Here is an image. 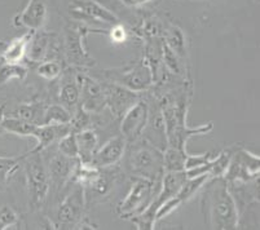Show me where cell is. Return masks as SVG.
<instances>
[{
    "instance_id": "1",
    "label": "cell",
    "mask_w": 260,
    "mask_h": 230,
    "mask_svg": "<svg viewBox=\"0 0 260 230\" xmlns=\"http://www.w3.org/2000/svg\"><path fill=\"white\" fill-rule=\"evenodd\" d=\"M201 211L209 229H237L238 211L223 176L210 177L201 188Z\"/></svg>"
},
{
    "instance_id": "2",
    "label": "cell",
    "mask_w": 260,
    "mask_h": 230,
    "mask_svg": "<svg viewBox=\"0 0 260 230\" xmlns=\"http://www.w3.org/2000/svg\"><path fill=\"white\" fill-rule=\"evenodd\" d=\"M188 92L186 89L180 93H167L159 103L165 127H166L167 146L186 149L189 139L197 135H207L214 129V123L209 122L198 127L186 125V111H188Z\"/></svg>"
},
{
    "instance_id": "3",
    "label": "cell",
    "mask_w": 260,
    "mask_h": 230,
    "mask_svg": "<svg viewBox=\"0 0 260 230\" xmlns=\"http://www.w3.org/2000/svg\"><path fill=\"white\" fill-rule=\"evenodd\" d=\"M127 168L135 177H143L150 181L160 182L163 168V151L149 144L143 137L127 144Z\"/></svg>"
},
{
    "instance_id": "4",
    "label": "cell",
    "mask_w": 260,
    "mask_h": 230,
    "mask_svg": "<svg viewBox=\"0 0 260 230\" xmlns=\"http://www.w3.org/2000/svg\"><path fill=\"white\" fill-rule=\"evenodd\" d=\"M22 163L25 166L29 205L31 210H40L48 199L49 189H51V181H49L46 160H44L42 153L29 151V153H26Z\"/></svg>"
},
{
    "instance_id": "5",
    "label": "cell",
    "mask_w": 260,
    "mask_h": 230,
    "mask_svg": "<svg viewBox=\"0 0 260 230\" xmlns=\"http://www.w3.org/2000/svg\"><path fill=\"white\" fill-rule=\"evenodd\" d=\"M159 185L160 182L155 184L143 177H135L129 186L128 193L118 203V216L120 219L131 220L132 217H136L143 213L154 198L155 193L159 189Z\"/></svg>"
},
{
    "instance_id": "6",
    "label": "cell",
    "mask_w": 260,
    "mask_h": 230,
    "mask_svg": "<svg viewBox=\"0 0 260 230\" xmlns=\"http://www.w3.org/2000/svg\"><path fill=\"white\" fill-rule=\"evenodd\" d=\"M72 188L58 205L56 211V227L72 229L79 226L84 220V210H86V195L83 186L78 182H70Z\"/></svg>"
},
{
    "instance_id": "7",
    "label": "cell",
    "mask_w": 260,
    "mask_h": 230,
    "mask_svg": "<svg viewBox=\"0 0 260 230\" xmlns=\"http://www.w3.org/2000/svg\"><path fill=\"white\" fill-rule=\"evenodd\" d=\"M260 158L242 146H235L223 177L226 182H245L259 177Z\"/></svg>"
},
{
    "instance_id": "8",
    "label": "cell",
    "mask_w": 260,
    "mask_h": 230,
    "mask_svg": "<svg viewBox=\"0 0 260 230\" xmlns=\"http://www.w3.org/2000/svg\"><path fill=\"white\" fill-rule=\"evenodd\" d=\"M88 28L83 26H68L63 35V52L68 62L72 65L91 68L94 60L86 48V37Z\"/></svg>"
},
{
    "instance_id": "9",
    "label": "cell",
    "mask_w": 260,
    "mask_h": 230,
    "mask_svg": "<svg viewBox=\"0 0 260 230\" xmlns=\"http://www.w3.org/2000/svg\"><path fill=\"white\" fill-rule=\"evenodd\" d=\"M78 163H79L78 158H69L58 153L57 150L54 151L53 155L46 162L49 181H51L49 193L53 191L56 195H58L62 189L72 182Z\"/></svg>"
},
{
    "instance_id": "10",
    "label": "cell",
    "mask_w": 260,
    "mask_h": 230,
    "mask_svg": "<svg viewBox=\"0 0 260 230\" xmlns=\"http://www.w3.org/2000/svg\"><path fill=\"white\" fill-rule=\"evenodd\" d=\"M69 13L78 21H93L110 26L119 23V18L96 0H73L69 4Z\"/></svg>"
},
{
    "instance_id": "11",
    "label": "cell",
    "mask_w": 260,
    "mask_h": 230,
    "mask_svg": "<svg viewBox=\"0 0 260 230\" xmlns=\"http://www.w3.org/2000/svg\"><path fill=\"white\" fill-rule=\"evenodd\" d=\"M114 83L119 84L129 91L141 92L146 91L154 83L152 69L146 61L136 62L128 68L123 69L122 73L114 74Z\"/></svg>"
},
{
    "instance_id": "12",
    "label": "cell",
    "mask_w": 260,
    "mask_h": 230,
    "mask_svg": "<svg viewBox=\"0 0 260 230\" xmlns=\"http://www.w3.org/2000/svg\"><path fill=\"white\" fill-rule=\"evenodd\" d=\"M149 117V105L140 98L120 118V135L127 144L140 139Z\"/></svg>"
},
{
    "instance_id": "13",
    "label": "cell",
    "mask_w": 260,
    "mask_h": 230,
    "mask_svg": "<svg viewBox=\"0 0 260 230\" xmlns=\"http://www.w3.org/2000/svg\"><path fill=\"white\" fill-rule=\"evenodd\" d=\"M103 89L105 94V106H108L115 119H120L126 111L141 98L140 93L129 91L115 83H110L105 88L103 87Z\"/></svg>"
},
{
    "instance_id": "14",
    "label": "cell",
    "mask_w": 260,
    "mask_h": 230,
    "mask_svg": "<svg viewBox=\"0 0 260 230\" xmlns=\"http://www.w3.org/2000/svg\"><path fill=\"white\" fill-rule=\"evenodd\" d=\"M209 179V175H201V176L186 179V181L184 182L183 186L180 188V190L177 191L170 201H167V202L157 211V213H155V224H157L158 221H160L162 219H165L167 215L174 212L175 210H177L181 205L188 202L189 199L193 198V196L201 190L203 184H205Z\"/></svg>"
},
{
    "instance_id": "15",
    "label": "cell",
    "mask_w": 260,
    "mask_h": 230,
    "mask_svg": "<svg viewBox=\"0 0 260 230\" xmlns=\"http://www.w3.org/2000/svg\"><path fill=\"white\" fill-rule=\"evenodd\" d=\"M80 101L79 105L89 114H99L105 108V94L103 85L87 75H78Z\"/></svg>"
},
{
    "instance_id": "16",
    "label": "cell",
    "mask_w": 260,
    "mask_h": 230,
    "mask_svg": "<svg viewBox=\"0 0 260 230\" xmlns=\"http://www.w3.org/2000/svg\"><path fill=\"white\" fill-rule=\"evenodd\" d=\"M47 9L46 0H29L25 8L17 13L13 18V25L16 27H23L31 31L42 30L47 21Z\"/></svg>"
},
{
    "instance_id": "17",
    "label": "cell",
    "mask_w": 260,
    "mask_h": 230,
    "mask_svg": "<svg viewBox=\"0 0 260 230\" xmlns=\"http://www.w3.org/2000/svg\"><path fill=\"white\" fill-rule=\"evenodd\" d=\"M126 149L127 142L122 135L112 137L103 146L98 148L92 158L91 166L98 168H110L113 166H117L122 160Z\"/></svg>"
},
{
    "instance_id": "18",
    "label": "cell",
    "mask_w": 260,
    "mask_h": 230,
    "mask_svg": "<svg viewBox=\"0 0 260 230\" xmlns=\"http://www.w3.org/2000/svg\"><path fill=\"white\" fill-rule=\"evenodd\" d=\"M72 131L70 123H49V124H38L32 137L38 141L37 146L32 153H43L44 150L51 148L53 144H57L61 137L65 136Z\"/></svg>"
},
{
    "instance_id": "19",
    "label": "cell",
    "mask_w": 260,
    "mask_h": 230,
    "mask_svg": "<svg viewBox=\"0 0 260 230\" xmlns=\"http://www.w3.org/2000/svg\"><path fill=\"white\" fill-rule=\"evenodd\" d=\"M141 137L159 150L163 151L167 148L166 127H165V120H163L159 104L155 106L154 111H152L149 108L148 122H146L145 128L141 134Z\"/></svg>"
},
{
    "instance_id": "20",
    "label": "cell",
    "mask_w": 260,
    "mask_h": 230,
    "mask_svg": "<svg viewBox=\"0 0 260 230\" xmlns=\"http://www.w3.org/2000/svg\"><path fill=\"white\" fill-rule=\"evenodd\" d=\"M54 37H56L54 34L40 31V30L34 31L27 46L26 57L31 62L40 63L46 61L49 57V53L54 51V42H56L53 40Z\"/></svg>"
},
{
    "instance_id": "21",
    "label": "cell",
    "mask_w": 260,
    "mask_h": 230,
    "mask_svg": "<svg viewBox=\"0 0 260 230\" xmlns=\"http://www.w3.org/2000/svg\"><path fill=\"white\" fill-rule=\"evenodd\" d=\"M78 159L83 165H91L92 158L99 148V136L92 128H84L77 132Z\"/></svg>"
},
{
    "instance_id": "22",
    "label": "cell",
    "mask_w": 260,
    "mask_h": 230,
    "mask_svg": "<svg viewBox=\"0 0 260 230\" xmlns=\"http://www.w3.org/2000/svg\"><path fill=\"white\" fill-rule=\"evenodd\" d=\"M34 31L29 30L21 37L15 38L13 40L8 43V46L4 48L2 52V58L6 63H21L23 58L26 57V51H27V46L31 39Z\"/></svg>"
},
{
    "instance_id": "23",
    "label": "cell",
    "mask_w": 260,
    "mask_h": 230,
    "mask_svg": "<svg viewBox=\"0 0 260 230\" xmlns=\"http://www.w3.org/2000/svg\"><path fill=\"white\" fill-rule=\"evenodd\" d=\"M60 103L63 108H66L70 113H74L75 109L79 106L80 101V91H79V83L75 78L74 80H66L61 85L60 94H58Z\"/></svg>"
},
{
    "instance_id": "24",
    "label": "cell",
    "mask_w": 260,
    "mask_h": 230,
    "mask_svg": "<svg viewBox=\"0 0 260 230\" xmlns=\"http://www.w3.org/2000/svg\"><path fill=\"white\" fill-rule=\"evenodd\" d=\"M38 124L29 122V120L21 119L18 117H4L3 122H2V128L4 132H9L16 136L22 137H32L35 129H37Z\"/></svg>"
},
{
    "instance_id": "25",
    "label": "cell",
    "mask_w": 260,
    "mask_h": 230,
    "mask_svg": "<svg viewBox=\"0 0 260 230\" xmlns=\"http://www.w3.org/2000/svg\"><path fill=\"white\" fill-rule=\"evenodd\" d=\"M185 149L175 148V146H167L163 150V168L166 171H185L186 160Z\"/></svg>"
},
{
    "instance_id": "26",
    "label": "cell",
    "mask_w": 260,
    "mask_h": 230,
    "mask_svg": "<svg viewBox=\"0 0 260 230\" xmlns=\"http://www.w3.org/2000/svg\"><path fill=\"white\" fill-rule=\"evenodd\" d=\"M165 44L169 47L171 51L179 57L186 56V43H185V35H184L183 30L179 28L177 26H172L167 30L166 39H165Z\"/></svg>"
},
{
    "instance_id": "27",
    "label": "cell",
    "mask_w": 260,
    "mask_h": 230,
    "mask_svg": "<svg viewBox=\"0 0 260 230\" xmlns=\"http://www.w3.org/2000/svg\"><path fill=\"white\" fill-rule=\"evenodd\" d=\"M44 110L39 104H23L18 106L13 113V117H18L21 119L29 120V122L35 123V124H43V115Z\"/></svg>"
},
{
    "instance_id": "28",
    "label": "cell",
    "mask_w": 260,
    "mask_h": 230,
    "mask_svg": "<svg viewBox=\"0 0 260 230\" xmlns=\"http://www.w3.org/2000/svg\"><path fill=\"white\" fill-rule=\"evenodd\" d=\"M29 74V69L21 63H4L0 68V87L11 82L12 79L25 80Z\"/></svg>"
},
{
    "instance_id": "29",
    "label": "cell",
    "mask_w": 260,
    "mask_h": 230,
    "mask_svg": "<svg viewBox=\"0 0 260 230\" xmlns=\"http://www.w3.org/2000/svg\"><path fill=\"white\" fill-rule=\"evenodd\" d=\"M26 154L20 156H0V186H6L11 175L22 163Z\"/></svg>"
},
{
    "instance_id": "30",
    "label": "cell",
    "mask_w": 260,
    "mask_h": 230,
    "mask_svg": "<svg viewBox=\"0 0 260 230\" xmlns=\"http://www.w3.org/2000/svg\"><path fill=\"white\" fill-rule=\"evenodd\" d=\"M72 120V113L62 105H49L46 108L43 115V124H49V123H70Z\"/></svg>"
},
{
    "instance_id": "31",
    "label": "cell",
    "mask_w": 260,
    "mask_h": 230,
    "mask_svg": "<svg viewBox=\"0 0 260 230\" xmlns=\"http://www.w3.org/2000/svg\"><path fill=\"white\" fill-rule=\"evenodd\" d=\"M57 148L56 150L62 155L69 156V158H78V144H77V132L70 131L65 136L61 137L57 141Z\"/></svg>"
},
{
    "instance_id": "32",
    "label": "cell",
    "mask_w": 260,
    "mask_h": 230,
    "mask_svg": "<svg viewBox=\"0 0 260 230\" xmlns=\"http://www.w3.org/2000/svg\"><path fill=\"white\" fill-rule=\"evenodd\" d=\"M37 74L46 80L57 79L62 74V65L57 60L43 61V62L38 65Z\"/></svg>"
},
{
    "instance_id": "33",
    "label": "cell",
    "mask_w": 260,
    "mask_h": 230,
    "mask_svg": "<svg viewBox=\"0 0 260 230\" xmlns=\"http://www.w3.org/2000/svg\"><path fill=\"white\" fill-rule=\"evenodd\" d=\"M20 224V215L11 206H3L0 208V230L13 229Z\"/></svg>"
},
{
    "instance_id": "34",
    "label": "cell",
    "mask_w": 260,
    "mask_h": 230,
    "mask_svg": "<svg viewBox=\"0 0 260 230\" xmlns=\"http://www.w3.org/2000/svg\"><path fill=\"white\" fill-rule=\"evenodd\" d=\"M212 158H214L212 153H203V154H197V155L188 154L185 160V171L190 170V168L201 167V166L206 165V163L210 162Z\"/></svg>"
},
{
    "instance_id": "35",
    "label": "cell",
    "mask_w": 260,
    "mask_h": 230,
    "mask_svg": "<svg viewBox=\"0 0 260 230\" xmlns=\"http://www.w3.org/2000/svg\"><path fill=\"white\" fill-rule=\"evenodd\" d=\"M110 40L113 43H124L127 40V31L122 23H115L108 31Z\"/></svg>"
},
{
    "instance_id": "36",
    "label": "cell",
    "mask_w": 260,
    "mask_h": 230,
    "mask_svg": "<svg viewBox=\"0 0 260 230\" xmlns=\"http://www.w3.org/2000/svg\"><path fill=\"white\" fill-rule=\"evenodd\" d=\"M154 0H120V3L127 8H139L148 3H152Z\"/></svg>"
},
{
    "instance_id": "37",
    "label": "cell",
    "mask_w": 260,
    "mask_h": 230,
    "mask_svg": "<svg viewBox=\"0 0 260 230\" xmlns=\"http://www.w3.org/2000/svg\"><path fill=\"white\" fill-rule=\"evenodd\" d=\"M4 114H6V104L0 105V132H4L3 128H2V122L4 119Z\"/></svg>"
}]
</instances>
